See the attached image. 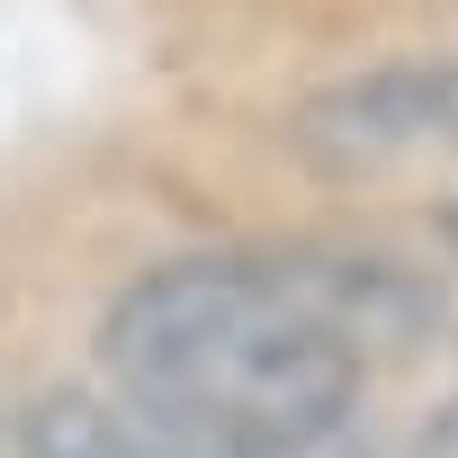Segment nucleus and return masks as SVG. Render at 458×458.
<instances>
[{"instance_id":"obj_2","label":"nucleus","mask_w":458,"mask_h":458,"mask_svg":"<svg viewBox=\"0 0 458 458\" xmlns=\"http://www.w3.org/2000/svg\"><path fill=\"white\" fill-rule=\"evenodd\" d=\"M288 144L324 180H395L458 162V64H377L315 90L288 117Z\"/></svg>"},{"instance_id":"obj_3","label":"nucleus","mask_w":458,"mask_h":458,"mask_svg":"<svg viewBox=\"0 0 458 458\" xmlns=\"http://www.w3.org/2000/svg\"><path fill=\"white\" fill-rule=\"evenodd\" d=\"M28 458H207L189 440H171L162 422H144L135 404L108 395H46L28 413Z\"/></svg>"},{"instance_id":"obj_4","label":"nucleus","mask_w":458,"mask_h":458,"mask_svg":"<svg viewBox=\"0 0 458 458\" xmlns=\"http://www.w3.org/2000/svg\"><path fill=\"white\" fill-rule=\"evenodd\" d=\"M413 458H458V404H440V413L422 422V440H413Z\"/></svg>"},{"instance_id":"obj_5","label":"nucleus","mask_w":458,"mask_h":458,"mask_svg":"<svg viewBox=\"0 0 458 458\" xmlns=\"http://www.w3.org/2000/svg\"><path fill=\"white\" fill-rule=\"evenodd\" d=\"M449 234H458V216H449Z\"/></svg>"},{"instance_id":"obj_1","label":"nucleus","mask_w":458,"mask_h":458,"mask_svg":"<svg viewBox=\"0 0 458 458\" xmlns=\"http://www.w3.org/2000/svg\"><path fill=\"white\" fill-rule=\"evenodd\" d=\"M99 360L117 404L207 458H306L360 422L369 386V360L324 315L315 252L162 261L108 306Z\"/></svg>"}]
</instances>
